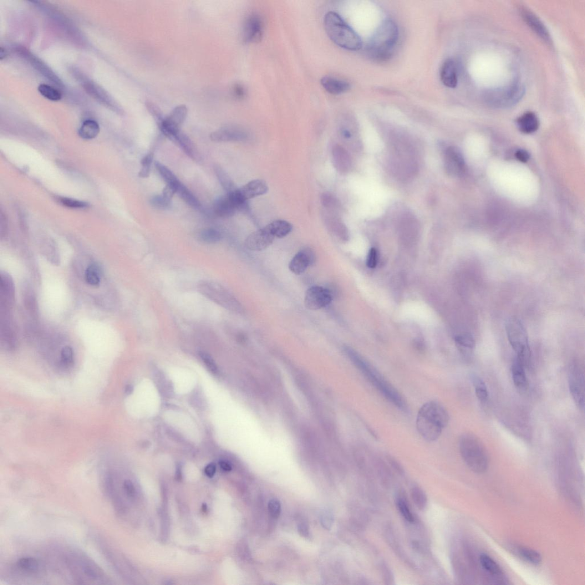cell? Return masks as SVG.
<instances>
[{"mask_svg": "<svg viewBox=\"0 0 585 585\" xmlns=\"http://www.w3.org/2000/svg\"><path fill=\"white\" fill-rule=\"evenodd\" d=\"M219 465H220L221 469L223 471H230L232 470L231 465L230 464H228V463L225 462V461H220L219 462Z\"/></svg>", "mask_w": 585, "mask_h": 585, "instance_id": "obj_60", "label": "cell"}, {"mask_svg": "<svg viewBox=\"0 0 585 585\" xmlns=\"http://www.w3.org/2000/svg\"><path fill=\"white\" fill-rule=\"evenodd\" d=\"M12 568L13 572L28 578H38L45 573V567L42 561L29 555L18 557L14 562Z\"/></svg>", "mask_w": 585, "mask_h": 585, "instance_id": "obj_12", "label": "cell"}, {"mask_svg": "<svg viewBox=\"0 0 585 585\" xmlns=\"http://www.w3.org/2000/svg\"><path fill=\"white\" fill-rule=\"evenodd\" d=\"M200 355L209 370L213 373L217 374L218 373L217 366L211 356L204 352L201 353Z\"/></svg>", "mask_w": 585, "mask_h": 585, "instance_id": "obj_50", "label": "cell"}, {"mask_svg": "<svg viewBox=\"0 0 585 585\" xmlns=\"http://www.w3.org/2000/svg\"><path fill=\"white\" fill-rule=\"evenodd\" d=\"M518 9L524 21L529 25V27L546 43L551 44L552 43L551 35L549 34L545 25L543 24L540 19L525 7L520 6Z\"/></svg>", "mask_w": 585, "mask_h": 585, "instance_id": "obj_18", "label": "cell"}, {"mask_svg": "<svg viewBox=\"0 0 585 585\" xmlns=\"http://www.w3.org/2000/svg\"><path fill=\"white\" fill-rule=\"evenodd\" d=\"M315 261L313 252L309 248H305L298 252L289 263L290 271L297 275L306 271L307 268Z\"/></svg>", "mask_w": 585, "mask_h": 585, "instance_id": "obj_20", "label": "cell"}, {"mask_svg": "<svg viewBox=\"0 0 585 585\" xmlns=\"http://www.w3.org/2000/svg\"><path fill=\"white\" fill-rule=\"evenodd\" d=\"M263 22L259 14L253 13L246 20L243 29V38L247 43L261 42L263 34Z\"/></svg>", "mask_w": 585, "mask_h": 585, "instance_id": "obj_16", "label": "cell"}, {"mask_svg": "<svg viewBox=\"0 0 585 585\" xmlns=\"http://www.w3.org/2000/svg\"><path fill=\"white\" fill-rule=\"evenodd\" d=\"M63 562L74 581L83 584H109L111 580L98 563L80 549H64Z\"/></svg>", "mask_w": 585, "mask_h": 585, "instance_id": "obj_1", "label": "cell"}, {"mask_svg": "<svg viewBox=\"0 0 585 585\" xmlns=\"http://www.w3.org/2000/svg\"><path fill=\"white\" fill-rule=\"evenodd\" d=\"M332 155L335 168L342 174L348 173L352 167V159L342 146L336 145L333 147Z\"/></svg>", "mask_w": 585, "mask_h": 585, "instance_id": "obj_22", "label": "cell"}, {"mask_svg": "<svg viewBox=\"0 0 585 585\" xmlns=\"http://www.w3.org/2000/svg\"><path fill=\"white\" fill-rule=\"evenodd\" d=\"M150 204L158 210H164L170 207L171 201L167 200L162 195L152 196L149 200Z\"/></svg>", "mask_w": 585, "mask_h": 585, "instance_id": "obj_46", "label": "cell"}, {"mask_svg": "<svg viewBox=\"0 0 585 585\" xmlns=\"http://www.w3.org/2000/svg\"><path fill=\"white\" fill-rule=\"evenodd\" d=\"M269 512L274 518H277L280 515L281 512V503L277 499H272L269 502Z\"/></svg>", "mask_w": 585, "mask_h": 585, "instance_id": "obj_49", "label": "cell"}, {"mask_svg": "<svg viewBox=\"0 0 585 585\" xmlns=\"http://www.w3.org/2000/svg\"><path fill=\"white\" fill-rule=\"evenodd\" d=\"M187 115V109L185 105L178 106L172 110L168 117L164 118L158 125L162 134L176 142L177 136L180 132V126L185 120Z\"/></svg>", "mask_w": 585, "mask_h": 585, "instance_id": "obj_11", "label": "cell"}, {"mask_svg": "<svg viewBox=\"0 0 585 585\" xmlns=\"http://www.w3.org/2000/svg\"><path fill=\"white\" fill-rule=\"evenodd\" d=\"M213 210L217 216L222 218L232 217L237 211L228 196L217 198L213 203Z\"/></svg>", "mask_w": 585, "mask_h": 585, "instance_id": "obj_27", "label": "cell"}, {"mask_svg": "<svg viewBox=\"0 0 585 585\" xmlns=\"http://www.w3.org/2000/svg\"><path fill=\"white\" fill-rule=\"evenodd\" d=\"M332 296L329 290L322 287L310 288L305 293V305L309 310H316L331 303Z\"/></svg>", "mask_w": 585, "mask_h": 585, "instance_id": "obj_14", "label": "cell"}, {"mask_svg": "<svg viewBox=\"0 0 585 585\" xmlns=\"http://www.w3.org/2000/svg\"><path fill=\"white\" fill-rule=\"evenodd\" d=\"M445 169L451 176H460L465 171V162L461 152L455 146L447 148L444 157Z\"/></svg>", "mask_w": 585, "mask_h": 585, "instance_id": "obj_15", "label": "cell"}, {"mask_svg": "<svg viewBox=\"0 0 585 585\" xmlns=\"http://www.w3.org/2000/svg\"><path fill=\"white\" fill-rule=\"evenodd\" d=\"M507 337L512 348L517 354V359L526 368L530 363L531 352L525 327L520 320L515 317L508 319L506 324Z\"/></svg>", "mask_w": 585, "mask_h": 585, "instance_id": "obj_8", "label": "cell"}, {"mask_svg": "<svg viewBox=\"0 0 585 585\" xmlns=\"http://www.w3.org/2000/svg\"><path fill=\"white\" fill-rule=\"evenodd\" d=\"M61 359L63 364L65 366H70L74 363V353L72 348L69 346H66L61 352Z\"/></svg>", "mask_w": 585, "mask_h": 585, "instance_id": "obj_47", "label": "cell"}, {"mask_svg": "<svg viewBox=\"0 0 585 585\" xmlns=\"http://www.w3.org/2000/svg\"><path fill=\"white\" fill-rule=\"evenodd\" d=\"M7 55V53L6 50H4L3 48H1V49H0V59H1L2 60L4 58H6Z\"/></svg>", "mask_w": 585, "mask_h": 585, "instance_id": "obj_62", "label": "cell"}, {"mask_svg": "<svg viewBox=\"0 0 585 585\" xmlns=\"http://www.w3.org/2000/svg\"><path fill=\"white\" fill-rule=\"evenodd\" d=\"M38 90L45 98L50 101H58L62 98V95L59 90L47 84L40 85Z\"/></svg>", "mask_w": 585, "mask_h": 585, "instance_id": "obj_40", "label": "cell"}, {"mask_svg": "<svg viewBox=\"0 0 585 585\" xmlns=\"http://www.w3.org/2000/svg\"><path fill=\"white\" fill-rule=\"evenodd\" d=\"M176 143L179 144L181 148L191 159L197 162H200L201 157L196 145L186 135L181 133L177 135Z\"/></svg>", "mask_w": 585, "mask_h": 585, "instance_id": "obj_28", "label": "cell"}, {"mask_svg": "<svg viewBox=\"0 0 585 585\" xmlns=\"http://www.w3.org/2000/svg\"><path fill=\"white\" fill-rule=\"evenodd\" d=\"M411 497L417 507L421 510L424 509L428 503V499L423 490L419 487H414L411 489Z\"/></svg>", "mask_w": 585, "mask_h": 585, "instance_id": "obj_41", "label": "cell"}, {"mask_svg": "<svg viewBox=\"0 0 585 585\" xmlns=\"http://www.w3.org/2000/svg\"><path fill=\"white\" fill-rule=\"evenodd\" d=\"M153 161H154V155L152 154H147L142 159V169L139 175L140 177L145 179L149 176Z\"/></svg>", "mask_w": 585, "mask_h": 585, "instance_id": "obj_45", "label": "cell"}, {"mask_svg": "<svg viewBox=\"0 0 585 585\" xmlns=\"http://www.w3.org/2000/svg\"><path fill=\"white\" fill-rule=\"evenodd\" d=\"M14 298V288L12 279L6 273L1 274V305L12 307Z\"/></svg>", "mask_w": 585, "mask_h": 585, "instance_id": "obj_24", "label": "cell"}, {"mask_svg": "<svg viewBox=\"0 0 585 585\" xmlns=\"http://www.w3.org/2000/svg\"><path fill=\"white\" fill-rule=\"evenodd\" d=\"M274 237L267 227L254 232L246 241V246L250 251H261L271 246Z\"/></svg>", "mask_w": 585, "mask_h": 585, "instance_id": "obj_17", "label": "cell"}, {"mask_svg": "<svg viewBox=\"0 0 585 585\" xmlns=\"http://www.w3.org/2000/svg\"><path fill=\"white\" fill-rule=\"evenodd\" d=\"M321 202L327 212L336 214L340 209L338 200L329 193H324L321 197Z\"/></svg>", "mask_w": 585, "mask_h": 585, "instance_id": "obj_38", "label": "cell"}, {"mask_svg": "<svg viewBox=\"0 0 585 585\" xmlns=\"http://www.w3.org/2000/svg\"><path fill=\"white\" fill-rule=\"evenodd\" d=\"M455 342L462 350H471L475 347V341L469 333H464L457 335Z\"/></svg>", "mask_w": 585, "mask_h": 585, "instance_id": "obj_42", "label": "cell"}, {"mask_svg": "<svg viewBox=\"0 0 585 585\" xmlns=\"http://www.w3.org/2000/svg\"><path fill=\"white\" fill-rule=\"evenodd\" d=\"M515 157L518 161L523 162V163H526L530 158L529 153L523 149L518 150L516 152Z\"/></svg>", "mask_w": 585, "mask_h": 585, "instance_id": "obj_56", "label": "cell"}, {"mask_svg": "<svg viewBox=\"0 0 585 585\" xmlns=\"http://www.w3.org/2000/svg\"><path fill=\"white\" fill-rule=\"evenodd\" d=\"M298 531L301 535L305 537L309 536V529L307 523L304 521H301L298 524Z\"/></svg>", "mask_w": 585, "mask_h": 585, "instance_id": "obj_57", "label": "cell"}, {"mask_svg": "<svg viewBox=\"0 0 585 585\" xmlns=\"http://www.w3.org/2000/svg\"><path fill=\"white\" fill-rule=\"evenodd\" d=\"M247 131L237 126H227L211 134L210 138L216 142L240 141L248 138Z\"/></svg>", "mask_w": 585, "mask_h": 585, "instance_id": "obj_19", "label": "cell"}, {"mask_svg": "<svg viewBox=\"0 0 585 585\" xmlns=\"http://www.w3.org/2000/svg\"><path fill=\"white\" fill-rule=\"evenodd\" d=\"M85 279L86 283L91 286H98L100 283V273L98 266L96 265H90L85 273Z\"/></svg>", "mask_w": 585, "mask_h": 585, "instance_id": "obj_39", "label": "cell"}, {"mask_svg": "<svg viewBox=\"0 0 585 585\" xmlns=\"http://www.w3.org/2000/svg\"><path fill=\"white\" fill-rule=\"evenodd\" d=\"M345 351L355 367L361 371L366 379L369 381L371 385L399 410L405 412L408 411V404L403 395L384 377L378 369L354 350L347 348Z\"/></svg>", "mask_w": 585, "mask_h": 585, "instance_id": "obj_2", "label": "cell"}, {"mask_svg": "<svg viewBox=\"0 0 585 585\" xmlns=\"http://www.w3.org/2000/svg\"><path fill=\"white\" fill-rule=\"evenodd\" d=\"M200 237L203 242L207 243H216L221 239V233L214 229L209 228L203 230L200 234Z\"/></svg>", "mask_w": 585, "mask_h": 585, "instance_id": "obj_43", "label": "cell"}, {"mask_svg": "<svg viewBox=\"0 0 585 585\" xmlns=\"http://www.w3.org/2000/svg\"><path fill=\"white\" fill-rule=\"evenodd\" d=\"M213 169H214L216 175L220 184L223 189L227 191L228 194L237 189L230 176L221 166L216 164L213 167Z\"/></svg>", "mask_w": 585, "mask_h": 585, "instance_id": "obj_33", "label": "cell"}, {"mask_svg": "<svg viewBox=\"0 0 585 585\" xmlns=\"http://www.w3.org/2000/svg\"><path fill=\"white\" fill-rule=\"evenodd\" d=\"M269 190L267 183L261 180L251 181L240 189H237L238 195L245 202L251 198L266 194Z\"/></svg>", "mask_w": 585, "mask_h": 585, "instance_id": "obj_21", "label": "cell"}, {"mask_svg": "<svg viewBox=\"0 0 585 585\" xmlns=\"http://www.w3.org/2000/svg\"><path fill=\"white\" fill-rule=\"evenodd\" d=\"M480 564L485 571L492 576L498 579H503V573L498 564L486 554H483L480 557Z\"/></svg>", "mask_w": 585, "mask_h": 585, "instance_id": "obj_30", "label": "cell"}, {"mask_svg": "<svg viewBox=\"0 0 585 585\" xmlns=\"http://www.w3.org/2000/svg\"><path fill=\"white\" fill-rule=\"evenodd\" d=\"M133 386L130 385H127L125 388V393L127 395H129L132 393V391H133Z\"/></svg>", "mask_w": 585, "mask_h": 585, "instance_id": "obj_61", "label": "cell"}, {"mask_svg": "<svg viewBox=\"0 0 585 585\" xmlns=\"http://www.w3.org/2000/svg\"><path fill=\"white\" fill-rule=\"evenodd\" d=\"M198 292L222 307L232 309L235 307L230 294L220 284L210 281H202L198 284Z\"/></svg>", "mask_w": 585, "mask_h": 585, "instance_id": "obj_13", "label": "cell"}, {"mask_svg": "<svg viewBox=\"0 0 585 585\" xmlns=\"http://www.w3.org/2000/svg\"><path fill=\"white\" fill-rule=\"evenodd\" d=\"M517 124L522 133L531 134L537 130L540 121L535 113L527 111L517 119Z\"/></svg>", "mask_w": 585, "mask_h": 585, "instance_id": "obj_26", "label": "cell"}, {"mask_svg": "<svg viewBox=\"0 0 585 585\" xmlns=\"http://www.w3.org/2000/svg\"><path fill=\"white\" fill-rule=\"evenodd\" d=\"M378 263V252L375 248H371L368 254L366 265L369 268H374Z\"/></svg>", "mask_w": 585, "mask_h": 585, "instance_id": "obj_52", "label": "cell"}, {"mask_svg": "<svg viewBox=\"0 0 585 585\" xmlns=\"http://www.w3.org/2000/svg\"><path fill=\"white\" fill-rule=\"evenodd\" d=\"M569 385L575 404L580 409H584V375L582 366L576 362L570 366Z\"/></svg>", "mask_w": 585, "mask_h": 585, "instance_id": "obj_10", "label": "cell"}, {"mask_svg": "<svg viewBox=\"0 0 585 585\" xmlns=\"http://www.w3.org/2000/svg\"><path fill=\"white\" fill-rule=\"evenodd\" d=\"M518 556L525 561L533 564H539L542 562L541 554L533 549L520 546L517 549Z\"/></svg>", "mask_w": 585, "mask_h": 585, "instance_id": "obj_36", "label": "cell"}, {"mask_svg": "<svg viewBox=\"0 0 585 585\" xmlns=\"http://www.w3.org/2000/svg\"><path fill=\"white\" fill-rule=\"evenodd\" d=\"M267 227L274 237L279 238L286 237L293 229L291 223L285 220L274 221Z\"/></svg>", "mask_w": 585, "mask_h": 585, "instance_id": "obj_31", "label": "cell"}, {"mask_svg": "<svg viewBox=\"0 0 585 585\" xmlns=\"http://www.w3.org/2000/svg\"><path fill=\"white\" fill-rule=\"evenodd\" d=\"M60 202H62L63 205L71 208L81 209L88 206V203L74 200L72 199V198H60Z\"/></svg>", "mask_w": 585, "mask_h": 585, "instance_id": "obj_48", "label": "cell"}, {"mask_svg": "<svg viewBox=\"0 0 585 585\" xmlns=\"http://www.w3.org/2000/svg\"><path fill=\"white\" fill-rule=\"evenodd\" d=\"M390 156V168L400 180H409L418 171L414 152L406 142H394Z\"/></svg>", "mask_w": 585, "mask_h": 585, "instance_id": "obj_6", "label": "cell"}, {"mask_svg": "<svg viewBox=\"0 0 585 585\" xmlns=\"http://www.w3.org/2000/svg\"><path fill=\"white\" fill-rule=\"evenodd\" d=\"M460 451L463 460L473 472L485 473L488 467V457L484 445L475 436L463 435L459 441Z\"/></svg>", "mask_w": 585, "mask_h": 585, "instance_id": "obj_7", "label": "cell"}, {"mask_svg": "<svg viewBox=\"0 0 585 585\" xmlns=\"http://www.w3.org/2000/svg\"><path fill=\"white\" fill-rule=\"evenodd\" d=\"M399 29L390 20H385L378 28L367 46L370 56L378 62H385L392 55L399 40Z\"/></svg>", "mask_w": 585, "mask_h": 585, "instance_id": "obj_4", "label": "cell"}, {"mask_svg": "<svg viewBox=\"0 0 585 585\" xmlns=\"http://www.w3.org/2000/svg\"><path fill=\"white\" fill-rule=\"evenodd\" d=\"M471 383L474 386L477 398L480 401L485 403L488 399V391L486 384L483 380L476 374L470 377Z\"/></svg>", "mask_w": 585, "mask_h": 585, "instance_id": "obj_35", "label": "cell"}, {"mask_svg": "<svg viewBox=\"0 0 585 585\" xmlns=\"http://www.w3.org/2000/svg\"><path fill=\"white\" fill-rule=\"evenodd\" d=\"M155 165L162 179L166 183V185H174L177 187L181 182L177 179L174 173L159 162L156 161Z\"/></svg>", "mask_w": 585, "mask_h": 585, "instance_id": "obj_37", "label": "cell"}, {"mask_svg": "<svg viewBox=\"0 0 585 585\" xmlns=\"http://www.w3.org/2000/svg\"><path fill=\"white\" fill-rule=\"evenodd\" d=\"M27 304V307L30 310V311L34 314L36 313V305H35V300L32 294H28L27 296L26 302Z\"/></svg>", "mask_w": 585, "mask_h": 585, "instance_id": "obj_55", "label": "cell"}, {"mask_svg": "<svg viewBox=\"0 0 585 585\" xmlns=\"http://www.w3.org/2000/svg\"><path fill=\"white\" fill-rule=\"evenodd\" d=\"M512 374L514 384L520 390L525 389L528 386V381L525 373V367L516 358L512 366Z\"/></svg>", "mask_w": 585, "mask_h": 585, "instance_id": "obj_29", "label": "cell"}, {"mask_svg": "<svg viewBox=\"0 0 585 585\" xmlns=\"http://www.w3.org/2000/svg\"><path fill=\"white\" fill-rule=\"evenodd\" d=\"M525 93V88L520 84H513L487 91L485 100L493 108H508L515 105Z\"/></svg>", "mask_w": 585, "mask_h": 585, "instance_id": "obj_9", "label": "cell"}, {"mask_svg": "<svg viewBox=\"0 0 585 585\" xmlns=\"http://www.w3.org/2000/svg\"><path fill=\"white\" fill-rule=\"evenodd\" d=\"M177 192V187L174 185H166L162 191L163 196L167 200L171 201L172 198Z\"/></svg>", "mask_w": 585, "mask_h": 585, "instance_id": "obj_53", "label": "cell"}, {"mask_svg": "<svg viewBox=\"0 0 585 585\" xmlns=\"http://www.w3.org/2000/svg\"><path fill=\"white\" fill-rule=\"evenodd\" d=\"M234 93L237 98L241 99L246 95V90L242 86L237 85L234 89Z\"/></svg>", "mask_w": 585, "mask_h": 585, "instance_id": "obj_59", "label": "cell"}, {"mask_svg": "<svg viewBox=\"0 0 585 585\" xmlns=\"http://www.w3.org/2000/svg\"><path fill=\"white\" fill-rule=\"evenodd\" d=\"M321 84L328 93L334 95L347 92L350 88L348 83L331 76H325L321 80Z\"/></svg>", "mask_w": 585, "mask_h": 585, "instance_id": "obj_25", "label": "cell"}, {"mask_svg": "<svg viewBox=\"0 0 585 585\" xmlns=\"http://www.w3.org/2000/svg\"><path fill=\"white\" fill-rule=\"evenodd\" d=\"M216 471V466L214 464L208 465L205 469V475L210 478L215 476Z\"/></svg>", "mask_w": 585, "mask_h": 585, "instance_id": "obj_58", "label": "cell"}, {"mask_svg": "<svg viewBox=\"0 0 585 585\" xmlns=\"http://www.w3.org/2000/svg\"><path fill=\"white\" fill-rule=\"evenodd\" d=\"M176 193L183 201L192 207L198 209L201 206L200 202L196 196L181 182L177 186Z\"/></svg>", "mask_w": 585, "mask_h": 585, "instance_id": "obj_34", "label": "cell"}, {"mask_svg": "<svg viewBox=\"0 0 585 585\" xmlns=\"http://www.w3.org/2000/svg\"><path fill=\"white\" fill-rule=\"evenodd\" d=\"M124 494L129 498H134L136 495V489L133 482L130 480H125L122 486Z\"/></svg>", "mask_w": 585, "mask_h": 585, "instance_id": "obj_51", "label": "cell"}, {"mask_svg": "<svg viewBox=\"0 0 585 585\" xmlns=\"http://www.w3.org/2000/svg\"><path fill=\"white\" fill-rule=\"evenodd\" d=\"M441 80L447 87L455 88L458 84L457 69L454 60L445 61L441 69Z\"/></svg>", "mask_w": 585, "mask_h": 585, "instance_id": "obj_23", "label": "cell"}, {"mask_svg": "<svg viewBox=\"0 0 585 585\" xmlns=\"http://www.w3.org/2000/svg\"><path fill=\"white\" fill-rule=\"evenodd\" d=\"M450 417L443 405L436 401L424 404L420 409L416 419V428L427 441L438 440L448 425Z\"/></svg>", "mask_w": 585, "mask_h": 585, "instance_id": "obj_3", "label": "cell"}, {"mask_svg": "<svg viewBox=\"0 0 585 585\" xmlns=\"http://www.w3.org/2000/svg\"><path fill=\"white\" fill-rule=\"evenodd\" d=\"M322 525L325 528L330 529L333 523V517L328 512H324L321 517Z\"/></svg>", "mask_w": 585, "mask_h": 585, "instance_id": "obj_54", "label": "cell"}, {"mask_svg": "<svg viewBox=\"0 0 585 585\" xmlns=\"http://www.w3.org/2000/svg\"><path fill=\"white\" fill-rule=\"evenodd\" d=\"M397 506L401 515L409 522H414V516L412 513L408 503L404 498L400 497L397 500Z\"/></svg>", "mask_w": 585, "mask_h": 585, "instance_id": "obj_44", "label": "cell"}, {"mask_svg": "<svg viewBox=\"0 0 585 585\" xmlns=\"http://www.w3.org/2000/svg\"><path fill=\"white\" fill-rule=\"evenodd\" d=\"M100 126L96 121L88 120L84 122L79 131V136L85 140L95 138L99 134Z\"/></svg>", "mask_w": 585, "mask_h": 585, "instance_id": "obj_32", "label": "cell"}, {"mask_svg": "<svg viewBox=\"0 0 585 585\" xmlns=\"http://www.w3.org/2000/svg\"><path fill=\"white\" fill-rule=\"evenodd\" d=\"M324 27L329 37L339 47L352 51L362 48L359 35L337 13L330 11L325 15Z\"/></svg>", "mask_w": 585, "mask_h": 585, "instance_id": "obj_5", "label": "cell"}]
</instances>
